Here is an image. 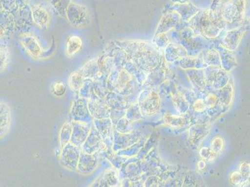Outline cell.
Returning a JSON list of instances; mask_svg holds the SVG:
<instances>
[{"label": "cell", "mask_w": 250, "mask_h": 187, "mask_svg": "<svg viewBox=\"0 0 250 187\" xmlns=\"http://www.w3.org/2000/svg\"><path fill=\"white\" fill-rule=\"evenodd\" d=\"M164 122L166 124L174 128H181L185 125L186 119L181 116L171 115L167 113L163 117Z\"/></svg>", "instance_id": "cell-15"}, {"label": "cell", "mask_w": 250, "mask_h": 187, "mask_svg": "<svg viewBox=\"0 0 250 187\" xmlns=\"http://www.w3.org/2000/svg\"><path fill=\"white\" fill-rule=\"evenodd\" d=\"M193 18L192 27L193 30L201 35L210 39L215 38L224 28V25L215 19L210 10L199 12Z\"/></svg>", "instance_id": "cell-2"}, {"label": "cell", "mask_w": 250, "mask_h": 187, "mask_svg": "<svg viewBox=\"0 0 250 187\" xmlns=\"http://www.w3.org/2000/svg\"><path fill=\"white\" fill-rule=\"evenodd\" d=\"M188 76L194 86L198 89L203 88L206 85L205 71L202 70H188Z\"/></svg>", "instance_id": "cell-14"}, {"label": "cell", "mask_w": 250, "mask_h": 187, "mask_svg": "<svg viewBox=\"0 0 250 187\" xmlns=\"http://www.w3.org/2000/svg\"><path fill=\"white\" fill-rule=\"evenodd\" d=\"M243 29H233L228 32L223 40V46L229 51H235L243 36Z\"/></svg>", "instance_id": "cell-10"}, {"label": "cell", "mask_w": 250, "mask_h": 187, "mask_svg": "<svg viewBox=\"0 0 250 187\" xmlns=\"http://www.w3.org/2000/svg\"><path fill=\"white\" fill-rule=\"evenodd\" d=\"M70 77L76 80V81H71V80H70V84H71L72 88H74V90H78V89L80 88L82 81L80 74H78L77 72H74L73 74H72V76Z\"/></svg>", "instance_id": "cell-26"}, {"label": "cell", "mask_w": 250, "mask_h": 187, "mask_svg": "<svg viewBox=\"0 0 250 187\" xmlns=\"http://www.w3.org/2000/svg\"><path fill=\"white\" fill-rule=\"evenodd\" d=\"M132 81L133 77L128 71L124 70H121L118 77V86L120 90L126 88Z\"/></svg>", "instance_id": "cell-20"}, {"label": "cell", "mask_w": 250, "mask_h": 187, "mask_svg": "<svg viewBox=\"0 0 250 187\" xmlns=\"http://www.w3.org/2000/svg\"><path fill=\"white\" fill-rule=\"evenodd\" d=\"M172 1H173L175 3H187L188 0H171Z\"/></svg>", "instance_id": "cell-31"}, {"label": "cell", "mask_w": 250, "mask_h": 187, "mask_svg": "<svg viewBox=\"0 0 250 187\" xmlns=\"http://www.w3.org/2000/svg\"><path fill=\"white\" fill-rule=\"evenodd\" d=\"M219 102L223 106H229L232 101L233 97V88L232 85L227 83L220 89Z\"/></svg>", "instance_id": "cell-13"}, {"label": "cell", "mask_w": 250, "mask_h": 187, "mask_svg": "<svg viewBox=\"0 0 250 187\" xmlns=\"http://www.w3.org/2000/svg\"><path fill=\"white\" fill-rule=\"evenodd\" d=\"M249 178L245 176L240 172L236 171L231 173L229 175V182L233 186L244 187L245 185L249 186L250 184Z\"/></svg>", "instance_id": "cell-16"}, {"label": "cell", "mask_w": 250, "mask_h": 187, "mask_svg": "<svg viewBox=\"0 0 250 187\" xmlns=\"http://www.w3.org/2000/svg\"><path fill=\"white\" fill-rule=\"evenodd\" d=\"M193 108L195 111L198 112V113H201L205 110L206 108V105L205 101L202 99H197L194 102L193 104Z\"/></svg>", "instance_id": "cell-27"}, {"label": "cell", "mask_w": 250, "mask_h": 187, "mask_svg": "<svg viewBox=\"0 0 250 187\" xmlns=\"http://www.w3.org/2000/svg\"><path fill=\"white\" fill-rule=\"evenodd\" d=\"M240 172L245 176L250 178V164L248 163L240 164Z\"/></svg>", "instance_id": "cell-28"}, {"label": "cell", "mask_w": 250, "mask_h": 187, "mask_svg": "<svg viewBox=\"0 0 250 187\" xmlns=\"http://www.w3.org/2000/svg\"><path fill=\"white\" fill-rule=\"evenodd\" d=\"M68 22L76 28H84L90 23L91 15L89 10L83 4L72 1L65 13Z\"/></svg>", "instance_id": "cell-4"}, {"label": "cell", "mask_w": 250, "mask_h": 187, "mask_svg": "<svg viewBox=\"0 0 250 187\" xmlns=\"http://www.w3.org/2000/svg\"><path fill=\"white\" fill-rule=\"evenodd\" d=\"M52 91H53L54 94L57 96H62L66 91V86L62 82H58V83L54 84Z\"/></svg>", "instance_id": "cell-24"}, {"label": "cell", "mask_w": 250, "mask_h": 187, "mask_svg": "<svg viewBox=\"0 0 250 187\" xmlns=\"http://www.w3.org/2000/svg\"><path fill=\"white\" fill-rule=\"evenodd\" d=\"M179 19V13L176 12L167 13L163 16L157 28L156 35L167 33L174 28Z\"/></svg>", "instance_id": "cell-9"}, {"label": "cell", "mask_w": 250, "mask_h": 187, "mask_svg": "<svg viewBox=\"0 0 250 187\" xmlns=\"http://www.w3.org/2000/svg\"><path fill=\"white\" fill-rule=\"evenodd\" d=\"M245 7V0H217L214 8L210 11L216 20L226 26L242 21Z\"/></svg>", "instance_id": "cell-1"}, {"label": "cell", "mask_w": 250, "mask_h": 187, "mask_svg": "<svg viewBox=\"0 0 250 187\" xmlns=\"http://www.w3.org/2000/svg\"><path fill=\"white\" fill-rule=\"evenodd\" d=\"M173 101L177 109L180 113H184L188 110L189 105H188V102L186 101L185 97L181 94H175L173 95Z\"/></svg>", "instance_id": "cell-19"}, {"label": "cell", "mask_w": 250, "mask_h": 187, "mask_svg": "<svg viewBox=\"0 0 250 187\" xmlns=\"http://www.w3.org/2000/svg\"><path fill=\"white\" fill-rule=\"evenodd\" d=\"M206 107L209 108H212L219 102V97L214 94H209L206 97L205 101Z\"/></svg>", "instance_id": "cell-25"}, {"label": "cell", "mask_w": 250, "mask_h": 187, "mask_svg": "<svg viewBox=\"0 0 250 187\" xmlns=\"http://www.w3.org/2000/svg\"><path fill=\"white\" fill-rule=\"evenodd\" d=\"M140 109L145 115H155L161 108V99L158 94L154 91H147L141 96Z\"/></svg>", "instance_id": "cell-5"}, {"label": "cell", "mask_w": 250, "mask_h": 187, "mask_svg": "<svg viewBox=\"0 0 250 187\" xmlns=\"http://www.w3.org/2000/svg\"><path fill=\"white\" fill-rule=\"evenodd\" d=\"M220 62H221V60H220L219 52L215 49L208 52L206 58V65L219 67Z\"/></svg>", "instance_id": "cell-21"}, {"label": "cell", "mask_w": 250, "mask_h": 187, "mask_svg": "<svg viewBox=\"0 0 250 187\" xmlns=\"http://www.w3.org/2000/svg\"><path fill=\"white\" fill-rule=\"evenodd\" d=\"M83 42L80 36L72 35L70 36L66 42L65 52L69 57H72L81 51Z\"/></svg>", "instance_id": "cell-12"}, {"label": "cell", "mask_w": 250, "mask_h": 187, "mask_svg": "<svg viewBox=\"0 0 250 187\" xmlns=\"http://www.w3.org/2000/svg\"><path fill=\"white\" fill-rule=\"evenodd\" d=\"M11 124V113L10 107L0 102V139L3 138L10 131Z\"/></svg>", "instance_id": "cell-7"}, {"label": "cell", "mask_w": 250, "mask_h": 187, "mask_svg": "<svg viewBox=\"0 0 250 187\" xmlns=\"http://www.w3.org/2000/svg\"><path fill=\"white\" fill-rule=\"evenodd\" d=\"M206 161H204V160L202 159L197 163V169L201 171V172H204L206 169Z\"/></svg>", "instance_id": "cell-29"}, {"label": "cell", "mask_w": 250, "mask_h": 187, "mask_svg": "<svg viewBox=\"0 0 250 187\" xmlns=\"http://www.w3.org/2000/svg\"><path fill=\"white\" fill-rule=\"evenodd\" d=\"M6 34V29L3 25L0 24V38L3 37Z\"/></svg>", "instance_id": "cell-30"}, {"label": "cell", "mask_w": 250, "mask_h": 187, "mask_svg": "<svg viewBox=\"0 0 250 187\" xmlns=\"http://www.w3.org/2000/svg\"><path fill=\"white\" fill-rule=\"evenodd\" d=\"M71 0H50L52 7L61 16L65 17V13Z\"/></svg>", "instance_id": "cell-17"}, {"label": "cell", "mask_w": 250, "mask_h": 187, "mask_svg": "<svg viewBox=\"0 0 250 187\" xmlns=\"http://www.w3.org/2000/svg\"><path fill=\"white\" fill-rule=\"evenodd\" d=\"M210 125L207 123L193 125L189 131V141L192 145L201 143L210 132Z\"/></svg>", "instance_id": "cell-8"}, {"label": "cell", "mask_w": 250, "mask_h": 187, "mask_svg": "<svg viewBox=\"0 0 250 187\" xmlns=\"http://www.w3.org/2000/svg\"><path fill=\"white\" fill-rule=\"evenodd\" d=\"M134 52L133 58L136 63L143 70L151 71L160 65V52L153 46L147 43H139Z\"/></svg>", "instance_id": "cell-3"}, {"label": "cell", "mask_w": 250, "mask_h": 187, "mask_svg": "<svg viewBox=\"0 0 250 187\" xmlns=\"http://www.w3.org/2000/svg\"><path fill=\"white\" fill-rule=\"evenodd\" d=\"M20 41L22 47L31 56L37 58L42 54V49L40 43L33 35L24 34L20 36Z\"/></svg>", "instance_id": "cell-6"}, {"label": "cell", "mask_w": 250, "mask_h": 187, "mask_svg": "<svg viewBox=\"0 0 250 187\" xmlns=\"http://www.w3.org/2000/svg\"><path fill=\"white\" fill-rule=\"evenodd\" d=\"M225 142L224 139L220 137H216L211 142L210 149L216 154H219L224 150Z\"/></svg>", "instance_id": "cell-22"}, {"label": "cell", "mask_w": 250, "mask_h": 187, "mask_svg": "<svg viewBox=\"0 0 250 187\" xmlns=\"http://www.w3.org/2000/svg\"><path fill=\"white\" fill-rule=\"evenodd\" d=\"M200 156L204 161L211 162L213 161L217 157V155L211 150L210 148L202 147L199 151Z\"/></svg>", "instance_id": "cell-23"}, {"label": "cell", "mask_w": 250, "mask_h": 187, "mask_svg": "<svg viewBox=\"0 0 250 187\" xmlns=\"http://www.w3.org/2000/svg\"><path fill=\"white\" fill-rule=\"evenodd\" d=\"M10 60V54L8 47L0 45V73L6 69Z\"/></svg>", "instance_id": "cell-18"}, {"label": "cell", "mask_w": 250, "mask_h": 187, "mask_svg": "<svg viewBox=\"0 0 250 187\" xmlns=\"http://www.w3.org/2000/svg\"><path fill=\"white\" fill-rule=\"evenodd\" d=\"M32 17L35 23L40 28L46 29L50 23L49 13L41 5H35L32 9Z\"/></svg>", "instance_id": "cell-11"}]
</instances>
